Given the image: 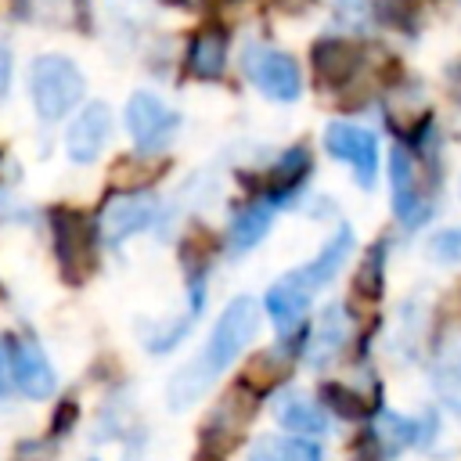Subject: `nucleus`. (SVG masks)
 I'll return each mask as SVG.
<instances>
[{
	"label": "nucleus",
	"instance_id": "1",
	"mask_svg": "<svg viewBox=\"0 0 461 461\" xmlns=\"http://www.w3.org/2000/svg\"><path fill=\"white\" fill-rule=\"evenodd\" d=\"M256 331H259V303L249 299V295L234 299L220 313V321L212 324L209 342L202 346V353L173 375V382H169V407H176V411L191 407L212 385V378L230 367V360L252 342Z\"/></svg>",
	"mask_w": 461,
	"mask_h": 461
},
{
	"label": "nucleus",
	"instance_id": "2",
	"mask_svg": "<svg viewBox=\"0 0 461 461\" xmlns=\"http://www.w3.org/2000/svg\"><path fill=\"white\" fill-rule=\"evenodd\" d=\"M83 72L65 54H40L29 68V97L40 119L54 122L83 101Z\"/></svg>",
	"mask_w": 461,
	"mask_h": 461
},
{
	"label": "nucleus",
	"instance_id": "3",
	"mask_svg": "<svg viewBox=\"0 0 461 461\" xmlns=\"http://www.w3.org/2000/svg\"><path fill=\"white\" fill-rule=\"evenodd\" d=\"M54 256L68 285H83L94 270V227L79 209H54Z\"/></svg>",
	"mask_w": 461,
	"mask_h": 461
},
{
	"label": "nucleus",
	"instance_id": "4",
	"mask_svg": "<svg viewBox=\"0 0 461 461\" xmlns=\"http://www.w3.org/2000/svg\"><path fill=\"white\" fill-rule=\"evenodd\" d=\"M245 72L249 79L270 97V101H295L303 90V76L292 54L274 50V47H249L245 50Z\"/></svg>",
	"mask_w": 461,
	"mask_h": 461
},
{
	"label": "nucleus",
	"instance_id": "5",
	"mask_svg": "<svg viewBox=\"0 0 461 461\" xmlns=\"http://www.w3.org/2000/svg\"><path fill=\"white\" fill-rule=\"evenodd\" d=\"M324 148L339 162H346L357 176L360 187H371L378 176V140L371 130L353 126V122H331L324 130Z\"/></svg>",
	"mask_w": 461,
	"mask_h": 461
},
{
	"label": "nucleus",
	"instance_id": "6",
	"mask_svg": "<svg viewBox=\"0 0 461 461\" xmlns=\"http://www.w3.org/2000/svg\"><path fill=\"white\" fill-rule=\"evenodd\" d=\"M389 187H393V212L403 227H421L432 212L421 180H418V166L403 148H393L389 155Z\"/></svg>",
	"mask_w": 461,
	"mask_h": 461
},
{
	"label": "nucleus",
	"instance_id": "7",
	"mask_svg": "<svg viewBox=\"0 0 461 461\" xmlns=\"http://www.w3.org/2000/svg\"><path fill=\"white\" fill-rule=\"evenodd\" d=\"M126 126H130L137 148L155 151V148L169 144V137L180 126V115L173 108H166L155 94H133L126 104Z\"/></svg>",
	"mask_w": 461,
	"mask_h": 461
},
{
	"label": "nucleus",
	"instance_id": "8",
	"mask_svg": "<svg viewBox=\"0 0 461 461\" xmlns=\"http://www.w3.org/2000/svg\"><path fill=\"white\" fill-rule=\"evenodd\" d=\"M155 209L158 202L144 191H130V194H115L104 209H101V238L108 245H122L130 234L144 230L151 220H155Z\"/></svg>",
	"mask_w": 461,
	"mask_h": 461
},
{
	"label": "nucleus",
	"instance_id": "9",
	"mask_svg": "<svg viewBox=\"0 0 461 461\" xmlns=\"http://www.w3.org/2000/svg\"><path fill=\"white\" fill-rule=\"evenodd\" d=\"M108 133H112V112L108 104L101 101H90L76 122L68 126V137H65V148H68V158L72 162H94L101 155V148L108 144Z\"/></svg>",
	"mask_w": 461,
	"mask_h": 461
},
{
	"label": "nucleus",
	"instance_id": "10",
	"mask_svg": "<svg viewBox=\"0 0 461 461\" xmlns=\"http://www.w3.org/2000/svg\"><path fill=\"white\" fill-rule=\"evenodd\" d=\"M310 58H313V72L324 86H346L364 68V50L349 40H321Z\"/></svg>",
	"mask_w": 461,
	"mask_h": 461
},
{
	"label": "nucleus",
	"instance_id": "11",
	"mask_svg": "<svg viewBox=\"0 0 461 461\" xmlns=\"http://www.w3.org/2000/svg\"><path fill=\"white\" fill-rule=\"evenodd\" d=\"M310 299H313V292H310V288L295 277V270H292V274H285L281 281L270 285L263 306H267L274 328H277L281 335H288V331H295V328L303 324V317H306V310H310Z\"/></svg>",
	"mask_w": 461,
	"mask_h": 461
},
{
	"label": "nucleus",
	"instance_id": "12",
	"mask_svg": "<svg viewBox=\"0 0 461 461\" xmlns=\"http://www.w3.org/2000/svg\"><path fill=\"white\" fill-rule=\"evenodd\" d=\"M11 378L32 400H43V396L54 393V367H50L47 353L32 339L14 342V349H11Z\"/></svg>",
	"mask_w": 461,
	"mask_h": 461
},
{
	"label": "nucleus",
	"instance_id": "13",
	"mask_svg": "<svg viewBox=\"0 0 461 461\" xmlns=\"http://www.w3.org/2000/svg\"><path fill=\"white\" fill-rule=\"evenodd\" d=\"M227 43H230V32L223 25L198 29L194 40H191V50H187L191 76H198V79H220L223 68H227Z\"/></svg>",
	"mask_w": 461,
	"mask_h": 461
},
{
	"label": "nucleus",
	"instance_id": "14",
	"mask_svg": "<svg viewBox=\"0 0 461 461\" xmlns=\"http://www.w3.org/2000/svg\"><path fill=\"white\" fill-rule=\"evenodd\" d=\"M349 252H353V230H349V227H339V230L324 241V249H321L306 267L295 270V277H299L310 292H317V288H324V285L342 270V263H346Z\"/></svg>",
	"mask_w": 461,
	"mask_h": 461
},
{
	"label": "nucleus",
	"instance_id": "15",
	"mask_svg": "<svg viewBox=\"0 0 461 461\" xmlns=\"http://www.w3.org/2000/svg\"><path fill=\"white\" fill-rule=\"evenodd\" d=\"M274 418L288 432H299V436H321V432H328V414L321 411V403H313L303 393H281L277 403H274Z\"/></svg>",
	"mask_w": 461,
	"mask_h": 461
},
{
	"label": "nucleus",
	"instance_id": "16",
	"mask_svg": "<svg viewBox=\"0 0 461 461\" xmlns=\"http://www.w3.org/2000/svg\"><path fill=\"white\" fill-rule=\"evenodd\" d=\"M306 173H310V151H306L303 144L288 148V151L270 166V173H267V194H263V198H270L274 205H281L285 198H292V194L299 191V184L306 180Z\"/></svg>",
	"mask_w": 461,
	"mask_h": 461
},
{
	"label": "nucleus",
	"instance_id": "17",
	"mask_svg": "<svg viewBox=\"0 0 461 461\" xmlns=\"http://www.w3.org/2000/svg\"><path fill=\"white\" fill-rule=\"evenodd\" d=\"M432 429L436 421H418V418H403V414H393V411H382L378 414V425H375V436L382 443L385 454H396L403 447H414V443H429L432 439Z\"/></svg>",
	"mask_w": 461,
	"mask_h": 461
},
{
	"label": "nucleus",
	"instance_id": "18",
	"mask_svg": "<svg viewBox=\"0 0 461 461\" xmlns=\"http://www.w3.org/2000/svg\"><path fill=\"white\" fill-rule=\"evenodd\" d=\"M274 202L270 198H256L245 212H238V220L230 223V252H249L252 245L263 241V234L270 230V220H274Z\"/></svg>",
	"mask_w": 461,
	"mask_h": 461
},
{
	"label": "nucleus",
	"instance_id": "19",
	"mask_svg": "<svg viewBox=\"0 0 461 461\" xmlns=\"http://www.w3.org/2000/svg\"><path fill=\"white\" fill-rule=\"evenodd\" d=\"M249 461H324V454L306 436H263L249 450Z\"/></svg>",
	"mask_w": 461,
	"mask_h": 461
},
{
	"label": "nucleus",
	"instance_id": "20",
	"mask_svg": "<svg viewBox=\"0 0 461 461\" xmlns=\"http://www.w3.org/2000/svg\"><path fill=\"white\" fill-rule=\"evenodd\" d=\"M346 342V317H342V306H328L321 317H317V331L310 339V360L313 364H328L339 346Z\"/></svg>",
	"mask_w": 461,
	"mask_h": 461
},
{
	"label": "nucleus",
	"instance_id": "21",
	"mask_svg": "<svg viewBox=\"0 0 461 461\" xmlns=\"http://www.w3.org/2000/svg\"><path fill=\"white\" fill-rule=\"evenodd\" d=\"M382 288H385V241H375V245L364 252L360 267H357L353 292H357L360 299L375 303V299L382 295Z\"/></svg>",
	"mask_w": 461,
	"mask_h": 461
},
{
	"label": "nucleus",
	"instance_id": "22",
	"mask_svg": "<svg viewBox=\"0 0 461 461\" xmlns=\"http://www.w3.org/2000/svg\"><path fill=\"white\" fill-rule=\"evenodd\" d=\"M79 4L83 0H18L25 18L47 22V25H76L79 22Z\"/></svg>",
	"mask_w": 461,
	"mask_h": 461
},
{
	"label": "nucleus",
	"instance_id": "23",
	"mask_svg": "<svg viewBox=\"0 0 461 461\" xmlns=\"http://www.w3.org/2000/svg\"><path fill=\"white\" fill-rule=\"evenodd\" d=\"M321 400L335 411V414H342V418H364L371 407L364 403V396H357L353 389H346V385H339V382H324L321 385Z\"/></svg>",
	"mask_w": 461,
	"mask_h": 461
},
{
	"label": "nucleus",
	"instance_id": "24",
	"mask_svg": "<svg viewBox=\"0 0 461 461\" xmlns=\"http://www.w3.org/2000/svg\"><path fill=\"white\" fill-rule=\"evenodd\" d=\"M436 389H439V396L447 400V407H454V411L461 414V357L439 364V371H436Z\"/></svg>",
	"mask_w": 461,
	"mask_h": 461
},
{
	"label": "nucleus",
	"instance_id": "25",
	"mask_svg": "<svg viewBox=\"0 0 461 461\" xmlns=\"http://www.w3.org/2000/svg\"><path fill=\"white\" fill-rule=\"evenodd\" d=\"M429 256L436 263H461V227L436 230L432 241H429Z\"/></svg>",
	"mask_w": 461,
	"mask_h": 461
},
{
	"label": "nucleus",
	"instance_id": "26",
	"mask_svg": "<svg viewBox=\"0 0 461 461\" xmlns=\"http://www.w3.org/2000/svg\"><path fill=\"white\" fill-rule=\"evenodd\" d=\"M375 11L389 25H407V18L414 14V0H375Z\"/></svg>",
	"mask_w": 461,
	"mask_h": 461
},
{
	"label": "nucleus",
	"instance_id": "27",
	"mask_svg": "<svg viewBox=\"0 0 461 461\" xmlns=\"http://www.w3.org/2000/svg\"><path fill=\"white\" fill-rule=\"evenodd\" d=\"M11 353L4 349V342H0V400L7 396V389H11Z\"/></svg>",
	"mask_w": 461,
	"mask_h": 461
},
{
	"label": "nucleus",
	"instance_id": "28",
	"mask_svg": "<svg viewBox=\"0 0 461 461\" xmlns=\"http://www.w3.org/2000/svg\"><path fill=\"white\" fill-rule=\"evenodd\" d=\"M7 79H11V54L7 47H0V94L7 90Z\"/></svg>",
	"mask_w": 461,
	"mask_h": 461
}]
</instances>
